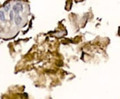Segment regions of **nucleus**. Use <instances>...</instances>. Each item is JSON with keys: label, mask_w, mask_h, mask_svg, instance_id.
Segmentation results:
<instances>
[{"label": "nucleus", "mask_w": 120, "mask_h": 99, "mask_svg": "<svg viewBox=\"0 0 120 99\" xmlns=\"http://www.w3.org/2000/svg\"><path fill=\"white\" fill-rule=\"evenodd\" d=\"M23 9V7L22 4H19V3L15 5L13 7V12L16 13V15L18 14L20 12H22Z\"/></svg>", "instance_id": "nucleus-1"}, {"label": "nucleus", "mask_w": 120, "mask_h": 99, "mask_svg": "<svg viewBox=\"0 0 120 99\" xmlns=\"http://www.w3.org/2000/svg\"><path fill=\"white\" fill-rule=\"evenodd\" d=\"M14 21H15V24L18 26L21 24V22L22 21V17L19 15V14H17L14 16Z\"/></svg>", "instance_id": "nucleus-2"}, {"label": "nucleus", "mask_w": 120, "mask_h": 99, "mask_svg": "<svg viewBox=\"0 0 120 99\" xmlns=\"http://www.w3.org/2000/svg\"><path fill=\"white\" fill-rule=\"evenodd\" d=\"M0 20L2 21V22H4L5 20V14L4 12L2 11H0Z\"/></svg>", "instance_id": "nucleus-3"}, {"label": "nucleus", "mask_w": 120, "mask_h": 99, "mask_svg": "<svg viewBox=\"0 0 120 99\" xmlns=\"http://www.w3.org/2000/svg\"><path fill=\"white\" fill-rule=\"evenodd\" d=\"M9 8H10V4L8 3L7 5H5L4 6V9L5 12H8L9 9Z\"/></svg>", "instance_id": "nucleus-4"}, {"label": "nucleus", "mask_w": 120, "mask_h": 99, "mask_svg": "<svg viewBox=\"0 0 120 99\" xmlns=\"http://www.w3.org/2000/svg\"><path fill=\"white\" fill-rule=\"evenodd\" d=\"M9 17H10V20L12 21L14 18V14H13V11H11L10 13H9Z\"/></svg>", "instance_id": "nucleus-5"}]
</instances>
